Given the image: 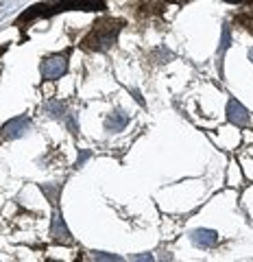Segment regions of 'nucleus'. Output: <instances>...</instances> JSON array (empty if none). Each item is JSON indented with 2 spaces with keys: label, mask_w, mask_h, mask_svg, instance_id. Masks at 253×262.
Returning a JSON list of instances; mask_svg holds the SVG:
<instances>
[{
  "label": "nucleus",
  "mask_w": 253,
  "mask_h": 262,
  "mask_svg": "<svg viewBox=\"0 0 253 262\" xmlns=\"http://www.w3.org/2000/svg\"><path fill=\"white\" fill-rule=\"evenodd\" d=\"M63 107H66L63 103H55V101H53V103H48V112H51V116H55V118H57V116H59V118L63 116V114H61Z\"/></svg>",
  "instance_id": "obj_9"
},
{
  "label": "nucleus",
  "mask_w": 253,
  "mask_h": 262,
  "mask_svg": "<svg viewBox=\"0 0 253 262\" xmlns=\"http://www.w3.org/2000/svg\"><path fill=\"white\" fill-rule=\"evenodd\" d=\"M225 3H232V5H238V3H242V0H225Z\"/></svg>",
  "instance_id": "obj_11"
},
{
  "label": "nucleus",
  "mask_w": 253,
  "mask_h": 262,
  "mask_svg": "<svg viewBox=\"0 0 253 262\" xmlns=\"http://www.w3.org/2000/svg\"><path fill=\"white\" fill-rule=\"evenodd\" d=\"M227 118H229V122H234V125L238 127H244L249 125V110L244 107V105L240 101H236V98H232L229 103H227Z\"/></svg>",
  "instance_id": "obj_5"
},
{
  "label": "nucleus",
  "mask_w": 253,
  "mask_h": 262,
  "mask_svg": "<svg viewBox=\"0 0 253 262\" xmlns=\"http://www.w3.org/2000/svg\"><path fill=\"white\" fill-rule=\"evenodd\" d=\"M27 127H29V118L27 116L11 118L9 122H5L3 129H0V138H3V140H13V138H20Z\"/></svg>",
  "instance_id": "obj_4"
},
{
  "label": "nucleus",
  "mask_w": 253,
  "mask_h": 262,
  "mask_svg": "<svg viewBox=\"0 0 253 262\" xmlns=\"http://www.w3.org/2000/svg\"><path fill=\"white\" fill-rule=\"evenodd\" d=\"M249 59L253 61V48H251V51H249Z\"/></svg>",
  "instance_id": "obj_12"
},
{
  "label": "nucleus",
  "mask_w": 253,
  "mask_h": 262,
  "mask_svg": "<svg viewBox=\"0 0 253 262\" xmlns=\"http://www.w3.org/2000/svg\"><path fill=\"white\" fill-rule=\"evenodd\" d=\"M51 234H53V238L55 241H59V243H68L70 238H68V229H66V225H63V219H61V214H59V210L55 212V216H53V227H51Z\"/></svg>",
  "instance_id": "obj_7"
},
{
  "label": "nucleus",
  "mask_w": 253,
  "mask_h": 262,
  "mask_svg": "<svg viewBox=\"0 0 253 262\" xmlns=\"http://www.w3.org/2000/svg\"><path fill=\"white\" fill-rule=\"evenodd\" d=\"M229 46V27L223 29V39H220V51H225V48Z\"/></svg>",
  "instance_id": "obj_10"
},
{
  "label": "nucleus",
  "mask_w": 253,
  "mask_h": 262,
  "mask_svg": "<svg viewBox=\"0 0 253 262\" xmlns=\"http://www.w3.org/2000/svg\"><path fill=\"white\" fill-rule=\"evenodd\" d=\"M120 29H122L120 20L103 18V20H99L94 24L92 31L87 33L85 39L81 44H83V48H87V51H105V48L116 44Z\"/></svg>",
  "instance_id": "obj_2"
},
{
  "label": "nucleus",
  "mask_w": 253,
  "mask_h": 262,
  "mask_svg": "<svg viewBox=\"0 0 253 262\" xmlns=\"http://www.w3.org/2000/svg\"><path fill=\"white\" fill-rule=\"evenodd\" d=\"M127 116H125V114H122V112H116V114H111V116L107 118V122H105V125H107V129L109 131H120L122 127H125L127 125Z\"/></svg>",
  "instance_id": "obj_8"
},
{
  "label": "nucleus",
  "mask_w": 253,
  "mask_h": 262,
  "mask_svg": "<svg viewBox=\"0 0 253 262\" xmlns=\"http://www.w3.org/2000/svg\"><path fill=\"white\" fill-rule=\"evenodd\" d=\"M68 9H79V11H101L105 9V0H48V3L42 5H33L31 9L20 15L15 27L22 29V24H27L29 20L35 18H48V15L68 11Z\"/></svg>",
  "instance_id": "obj_1"
},
{
  "label": "nucleus",
  "mask_w": 253,
  "mask_h": 262,
  "mask_svg": "<svg viewBox=\"0 0 253 262\" xmlns=\"http://www.w3.org/2000/svg\"><path fill=\"white\" fill-rule=\"evenodd\" d=\"M190 238H192V243L197 245V247L210 249V247H214V245L218 243V234L214 232V229L201 227V229H194V232L190 234Z\"/></svg>",
  "instance_id": "obj_6"
},
{
  "label": "nucleus",
  "mask_w": 253,
  "mask_h": 262,
  "mask_svg": "<svg viewBox=\"0 0 253 262\" xmlns=\"http://www.w3.org/2000/svg\"><path fill=\"white\" fill-rule=\"evenodd\" d=\"M66 70H68V55L66 53L48 57V59L42 63V77L48 79V81H55V79L63 77Z\"/></svg>",
  "instance_id": "obj_3"
}]
</instances>
